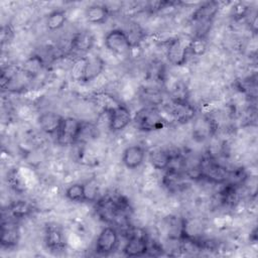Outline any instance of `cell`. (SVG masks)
I'll use <instances>...</instances> for the list:
<instances>
[{"label": "cell", "mask_w": 258, "mask_h": 258, "mask_svg": "<svg viewBox=\"0 0 258 258\" xmlns=\"http://www.w3.org/2000/svg\"><path fill=\"white\" fill-rule=\"evenodd\" d=\"M172 158L173 157H172L171 153H169L167 150H164L161 148L153 149L148 154V159H149L150 164L155 169H159V170L169 168Z\"/></svg>", "instance_id": "cell-14"}, {"label": "cell", "mask_w": 258, "mask_h": 258, "mask_svg": "<svg viewBox=\"0 0 258 258\" xmlns=\"http://www.w3.org/2000/svg\"><path fill=\"white\" fill-rule=\"evenodd\" d=\"M109 128L113 132L124 130L132 122V114L130 110L124 106L117 104L109 111Z\"/></svg>", "instance_id": "cell-5"}, {"label": "cell", "mask_w": 258, "mask_h": 258, "mask_svg": "<svg viewBox=\"0 0 258 258\" xmlns=\"http://www.w3.org/2000/svg\"><path fill=\"white\" fill-rule=\"evenodd\" d=\"M148 251V243L144 235L133 233L126 242L123 253L128 257H137L146 254Z\"/></svg>", "instance_id": "cell-9"}, {"label": "cell", "mask_w": 258, "mask_h": 258, "mask_svg": "<svg viewBox=\"0 0 258 258\" xmlns=\"http://www.w3.org/2000/svg\"><path fill=\"white\" fill-rule=\"evenodd\" d=\"M84 123L76 118H63L56 135V141L59 145H72L78 141L83 133Z\"/></svg>", "instance_id": "cell-1"}, {"label": "cell", "mask_w": 258, "mask_h": 258, "mask_svg": "<svg viewBox=\"0 0 258 258\" xmlns=\"http://www.w3.org/2000/svg\"><path fill=\"white\" fill-rule=\"evenodd\" d=\"M171 115L175 121L185 123L194 118L195 109L186 101H174Z\"/></svg>", "instance_id": "cell-15"}, {"label": "cell", "mask_w": 258, "mask_h": 258, "mask_svg": "<svg viewBox=\"0 0 258 258\" xmlns=\"http://www.w3.org/2000/svg\"><path fill=\"white\" fill-rule=\"evenodd\" d=\"M104 44L108 50L118 55L128 54L133 46L127 32L120 28L110 30L105 35Z\"/></svg>", "instance_id": "cell-2"}, {"label": "cell", "mask_w": 258, "mask_h": 258, "mask_svg": "<svg viewBox=\"0 0 258 258\" xmlns=\"http://www.w3.org/2000/svg\"><path fill=\"white\" fill-rule=\"evenodd\" d=\"M45 244L50 251H61L66 247V238L60 229L54 226L47 228L45 232Z\"/></svg>", "instance_id": "cell-13"}, {"label": "cell", "mask_w": 258, "mask_h": 258, "mask_svg": "<svg viewBox=\"0 0 258 258\" xmlns=\"http://www.w3.org/2000/svg\"><path fill=\"white\" fill-rule=\"evenodd\" d=\"M119 234L112 226H107L102 229L97 237L95 251L99 255H108L112 253L118 246Z\"/></svg>", "instance_id": "cell-4"}, {"label": "cell", "mask_w": 258, "mask_h": 258, "mask_svg": "<svg viewBox=\"0 0 258 258\" xmlns=\"http://www.w3.org/2000/svg\"><path fill=\"white\" fill-rule=\"evenodd\" d=\"M20 239V231L14 222L6 221L1 226V238L0 242L2 247L12 248L15 247Z\"/></svg>", "instance_id": "cell-10"}, {"label": "cell", "mask_w": 258, "mask_h": 258, "mask_svg": "<svg viewBox=\"0 0 258 258\" xmlns=\"http://www.w3.org/2000/svg\"><path fill=\"white\" fill-rule=\"evenodd\" d=\"M134 121L136 123V126L143 131H153L161 129L165 122L162 114L155 107L142 108L136 113Z\"/></svg>", "instance_id": "cell-3"}, {"label": "cell", "mask_w": 258, "mask_h": 258, "mask_svg": "<svg viewBox=\"0 0 258 258\" xmlns=\"http://www.w3.org/2000/svg\"><path fill=\"white\" fill-rule=\"evenodd\" d=\"M189 48L196 53V54H201L204 52L205 48H206V45L204 43V41L200 38V39H196V40H192L190 45H189Z\"/></svg>", "instance_id": "cell-23"}, {"label": "cell", "mask_w": 258, "mask_h": 258, "mask_svg": "<svg viewBox=\"0 0 258 258\" xmlns=\"http://www.w3.org/2000/svg\"><path fill=\"white\" fill-rule=\"evenodd\" d=\"M67 21V15L63 10H54L47 15L46 27L50 31L61 28Z\"/></svg>", "instance_id": "cell-19"}, {"label": "cell", "mask_w": 258, "mask_h": 258, "mask_svg": "<svg viewBox=\"0 0 258 258\" xmlns=\"http://www.w3.org/2000/svg\"><path fill=\"white\" fill-rule=\"evenodd\" d=\"M86 19L93 24H100L106 21L109 16V9L100 4L89 6L85 11Z\"/></svg>", "instance_id": "cell-16"}, {"label": "cell", "mask_w": 258, "mask_h": 258, "mask_svg": "<svg viewBox=\"0 0 258 258\" xmlns=\"http://www.w3.org/2000/svg\"><path fill=\"white\" fill-rule=\"evenodd\" d=\"M66 198L75 203H84L87 201L86 187L84 183H73L66 189Z\"/></svg>", "instance_id": "cell-18"}, {"label": "cell", "mask_w": 258, "mask_h": 258, "mask_svg": "<svg viewBox=\"0 0 258 258\" xmlns=\"http://www.w3.org/2000/svg\"><path fill=\"white\" fill-rule=\"evenodd\" d=\"M94 45V37L89 32L78 33L72 42V48L79 52H87Z\"/></svg>", "instance_id": "cell-17"}, {"label": "cell", "mask_w": 258, "mask_h": 258, "mask_svg": "<svg viewBox=\"0 0 258 258\" xmlns=\"http://www.w3.org/2000/svg\"><path fill=\"white\" fill-rule=\"evenodd\" d=\"M199 170L202 176L213 182L222 183L228 178V171L223 166L212 160H206L201 163Z\"/></svg>", "instance_id": "cell-7"}, {"label": "cell", "mask_w": 258, "mask_h": 258, "mask_svg": "<svg viewBox=\"0 0 258 258\" xmlns=\"http://www.w3.org/2000/svg\"><path fill=\"white\" fill-rule=\"evenodd\" d=\"M63 117L55 112H44L38 117V124L42 131L47 134H56Z\"/></svg>", "instance_id": "cell-12"}, {"label": "cell", "mask_w": 258, "mask_h": 258, "mask_svg": "<svg viewBox=\"0 0 258 258\" xmlns=\"http://www.w3.org/2000/svg\"><path fill=\"white\" fill-rule=\"evenodd\" d=\"M30 211L31 207L24 201H18L10 208V212L14 218H24L30 213Z\"/></svg>", "instance_id": "cell-22"}, {"label": "cell", "mask_w": 258, "mask_h": 258, "mask_svg": "<svg viewBox=\"0 0 258 258\" xmlns=\"http://www.w3.org/2000/svg\"><path fill=\"white\" fill-rule=\"evenodd\" d=\"M105 70V61L100 55L87 56L82 83H90L97 79Z\"/></svg>", "instance_id": "cell-11"}, {"label": "cell", "mask_w": 258, "mask_h": 258, "mask_svg": "<svg viewBox=\"0 0 258 258\" xmlns=\"http://www.w3.org/2000/svg\"><path fill=\"white\" fill-rule=\"evenodd\" d=\"M43 68V61L42 58L39 55H32L30 56L23 64L22 70L31 78L35 77L39 74V72Z\"/></svg>", "instance_id": "cell-20"}, {"label": "cell", "mask_w": 258, "mask_h": 258, "mask_svg": "<svg viewBox=\"0 0 258 258\" xmlns=\"http://www.w3.org/2000/svg\"><path fill=\"white\" fill-rule=\"evenodd\" d=\"M86 60H87V56H83V57H80V58H78L77 60L74 61L73 66H72V69H71V76H72L73 80L82 82L83 77H84V73H85Z\"/></svg>", "instance_id": "cell-21"}, {"label": "cell", "mask_w": 258, "mask_h": 258, "mask_svg": "<svg viewBox=\"0 0 258 258\" xmlns=\"http://www.w3.org/2000/svg\"><path fill=\"white\" fill-rule=\"evenodd\" d=\"M188 48L189 45H186V43L183 40L179 38L171 39L168 42L166 48V55L169 62L177 67L183 66L186 61Z\"/></svg>", "instance_id": "cell-6"}, {"label": "cell", "mask_w": 258, "mask_h": 258, "mask_svg": "<svg viewBox=\"0 0 258 258\" xmlns=\"http://www.w3.org/2000/svg\"><path fill=\"white\" fill-rule=\"evenodd\" d=\"M146 151L141 145H130L126 147L122 153V162L129 169L138 168L145 159Z\"/></svg>", "instance_id": "cell-8"}]
</instances>
